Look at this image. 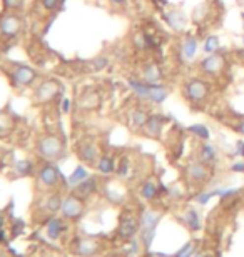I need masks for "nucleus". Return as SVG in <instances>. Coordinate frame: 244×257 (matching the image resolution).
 Listing matches in <instances>:
<instances>
[{
	"instance_id": "obj_14",
	"label": "nucleus",
	"mask_w": 244,
	"mask_h": 257,
	"mask_svg": "<svg viewBox=\"0 0 244 257\" xmlns=\"http://www.w3.org/2000/svg\"><path fill=\"white\" fill-rule=\"evenodd\" d=\"M139 226H141V222L137 221V217L124 216L121 221V226H119V235L122 239H125V241H129V239H132L134 235L137 234Z\"/></svg>"
},
{
	"instance_id": "obj_36",
	"label": "nucleus",
	"mask_w": 244,
	"mask_h": 257,
	"mask_svg": "<svg viewBox=\"0 0 244 257\" xmlns=\"http://www.w3.org/2000/svg\"><path fill=\"white\" fill-rule=\"evenodd\" d=\"M236 154L241 155V157H244V142H238V145H236Z\"/></svg>"
},
{
	"instance_id": "obj_9",
	"label": "nucleus",
	"mask_w": 244,
	"mask_h": 257,
	"mask_svg": "<svg viewBox=\"0 0 244 257\" xmlns=\"http://www.w3.org/2000/svg\"><path fill=\"white\" fill-rule=\"evenodd\" d=\"M167 122V117L162 115V114H149V119H147L146 125H144V134L147 137H159L164 129V124Z\"/></svg>"
},
{
	"instance_id": "obj_39",
	"label": "nucleus",
	"mask_w": 244,
	"mask_h": 257,
	"mask_svg": "<svg viewBox=\"0 0 244 257\" xmlns=\"http://www.w3.org/2000/svg\"><path fill=\"white\" fill-rule=\"evenodd\" d=\"M3 239H5V235H3V230L0 229V241H3Z\"/></svg>"
},
{
	"instance_id": "obj_27",
	"label": "nucleus",
	"mask_w": 244,
	"mask_h": 257,
	"mask_svg": "<svg viewBox=\"0 0 244 257\" xmlns=\"http://www.w3.org/2000/svg\"><path fill=\"white\" fill-rule=\"evenodd\" d=\"M184 221H186V224L189 226V229L191 230H197L201 229V221H199V216H197V212L194 209H189L186 212V217H184Z\"/></svg>"
},
{
	"instance_id": "obj_1",
	"label": "nucleus",
	"mask_w": 244,
	"mask_h": 257,
	"mask_svg": "<svg viewBox=\"0 0 244 257\" xmlns=\"http://www.w3.org/2000/svg\"><path fill=\"white\" fill-rule=\"evenodd\" d=\"M183 95L189 102V105H201L211 95V86H209L208 81H203L199 77H192L184 84Z\"/></svg>"
},
{
	"instance_id": "obj_37",
	"label": "nucleus",
	"mask_w": 244,
	"mask_h": 257,
	"mask_svg": "<svg viewBox=\"0 0 244 257\" xmlns=\"http://www.w3.org/2000/svg\"><path fill=\"white\" fill-rule=\"evenodd\" d=\"M111 3H114V5H117V7H121V5H125L127 3V0H109Z\"/></svg>"
},
{
	"instance_id": "obj_16",
	"label": "nucleus",
	"mask_w": 244,
	"mask_h": 257,
	"mask_svg": "<svg viewBox=\"0 0 244 257\" xmlns=\"http://www.w3.org/2000/svg\"><path fill=\"white\" fill-rule=\"evenodd\" d=\"M20 27H22V24H20V19L17 15L10 14L0 20V32L5 37H15L20 32Z\"/></svg>"
},
{
	"instance_id": "obj_11",
	"label": "nucleus",
	"mask_w": 244,
	"mask_h": 257,
	"mask_svg": "<svg viewBox=\"0 0 244 257\" xmlns=\"http://www.w3.org/2000/svg\"><path fill=\"white\" fill-rule=\"evenodd\" d=\"M141 79L147 84H154V86H157V84H162L164 74H162L161 67L155 64V62H146L144 67H142Z\"/></svg>"
},
{
	"instance_id": "obj_12",
	"label": "nucleus",
	"mask_w": 244,
	"mask_h": 257,
	"mask_svg": "<svg viewBox=\"0 0 244 257\" xmlns=\"http://www.w3.org/2000/svg\"><path fill=\"white\" fill-rule=\"evenodd\" d=\"M95 191H97V179H95V177H86L82 182L74 185L72 194L84 200L87 199V197H91L92 194H95Z\"/></svg>"
},
{
	"instance_id": "obj_17",
	"label": "nucleus",
	"mask_w": 244,
	"mask_h": 257,
	"mask_svg": "<svg viewBox=\"0 0 244 257\" xmlns=\"http://www.w3.org/2000/svg\"><path fill=\"white\" fill-rule=\"evenodd\" d=\"M162 17L166 19V22L169 24V27L174 29V30H183L184 25H186V15H184L181 10H178V8L164 12Z\"/></svg>"
},
{
	"instance_id": "obj_30",
	"label": "nucleus",
	"mask_w": 244,
	"mask_h": 257,
	"mask_svg": "<svg viewBox=\"0 0 244 257\" xmlns=\"http://www.w3.org/2000/svg\"><path fill=\"white\" fill-rule=\"evenodd\" d=\"M86 177H89L87 175V171L84 169V167H77V169L74 171V174L70 175V179H69V182H70V185H77L79 182H82L84 179H86Z\"/></svg>"
},
{
	"instance_id": "obj_35",
	"label": "nucleus",
	"mask_w": 244,
	"mask_h": 257,
	"mask_svg": "<svg viewBox=\"0 0 244 257\" xmlns=\"http://www.w3.org/2000/svg\"><path fill=\"white\" fill-rule=\"evenodd\" d=\"M231 171H233V172H241V174H244V161L233 164V166H231Z\"/></svg>"
},
{
	"instance_id": "obj_6",
	"label": "nucleus",
	"mask_w": 244,
	"mask_h": 257,
	"mask_svg": "<svg viewBox=\"0 0 244 257\" xmlns=\"http://www.w3.org/2000/svg\"><path fill=\"white\" fill-rule=\"evenodd\" d=\"M159 219H161V216H159L157 212H154V210H146V212L142 214L141 227H142V237H144L146 246H149L151 241H152L154 230H155V226H157Z\"/></svg>"
},
{
	"instance_id": "obj_2",
	"label": "nucleus",
	"mask_w": 244,
	"mask_h": 257,
	"mask_svg": "<svg viewBox=\"0 0 244 257\" xmlns=\"http://www.w3.org/2000/svg\"><path fill=\"white\" fill-rule=\"evenodd\" d=\"M37 150H39V154L44 159H47L49 162H56L65 155L64 142H62L57 136H52V134L39 139V142H37Z\"/></svg>"
},
{
	"instance_id": "obj_32",
	"label": "nucleus",
	"mask_w": 244,
	"mask_h": 257,
	"mask_svg": "<svg viewBox=\"0 0 244 257\" xmlns=\"http://www.w3.org/2000/svg\"><path fill=\"white\" fill-rule=\"evenodd\" d=\"M24 0H3V7L5 8H17Z\"/></svg>"
},
{
	"instance_id": "obj_4",
	"label": "nucleus",
	"mask_w": 244,
	"mask_h": 257,
	"mask_svg": "<svg viewBox=\"0 0 244 257\" xmlns=\"http://www.w3.org/2000/svg\"><path fill=\"white\" fill-rule=\"evenodd\" d=\"M226 67V60L221 54H209L199 62V70L206 75H219Z\"/></svg>"
},
{
	"instance_id": "obj_34",
	"label": "nucleus",
	"mask_w": 244,
	"mask_h": 257,
	"mask_svg": "<svg viewBox=\"0 0 244 257\" xmlns=\"http://www.w3.org/2000/svg\"><path fill=\"white\" fill-rule=\"evenodd\" d=\"M94 64H95V69H104V67L107 65V58L106 57H100V58H97V60H94Z\"/></svg>"
},
{
	"instance_id": "obj_10",
	"label": "nucleus",
	"mask_w": 244,
	"mask_h": 257,
	"mask_svg": "<svg viewBox=\"0 0 244 257\" xmlns=\"http://www.w3.org/2000/svg\"><path fill=\"white\" fill-rule=\"evenodd\" d=\"M75 150H77V154H79V159L86 164H97V161L100 159L99 149L94 142H89V141L81 142Z\"/></svg>"
},
{
	"instance_id": "obj_20",
	"label": "nucleus",
	"mask_w": 244,
	"mask_h": 257,
	"mask_svg": "<svg viewBox=\"0 0 244 257\" xmlns=\"http://www.w3.org/2000/svg\"><path fill=\"white\" fill-rule=\"evenodd\" d=\"M169 95V88L162 84H157V86H152L151 87V94H149V100L147 102L154 104V105H161L164 100L167 99Z\"/></svg>"
},
{
	"instance_id": "obj_33",
	"label": "nucleus",
	"mask_w": 244,
	"mask_h": 257,
	"mask_svg": "<svg viewBox=\"0 0 244 257\" xmlns=\"http://www.w3.org/2000/svg\"><path fill=\"white\" fill-rule=\"evenodd\" d=\"M42 5H44L47 10H52L59 5V0H42Z\"/></svg>"
},
{
	"instance_id": "obj_7",
	"label": "nucleus",
	"mask_w": 244,
	"mask_h": 257,
	"mask_svg": "<svg viewBox=\"0 0 244 257\" xmlns=\"http://www.w3.org/2000/svg\"><path fill=\"white\" fill-rule=\"evenodd\" d=\"M39 179L42 185L52 189V187H57L59 182H61V174H59V169L52 162H45L39 171Z\"/></svg>"
},
{
	"instance_id": "obj_31",
	"label": "nucleus",
	"mask_w": 244,
	"mask_h": 257,
	"mask_svg": "<svg viewBox=\"0 0 244 257\" xmlns=\"http://www.w3.org/2000/svg\"><path fill=\"white\" fill-rule=\"evenodd\" d=\"M196 251V242H187L174 257H191Z\"/></svg>"
},
{
	"instance_id": "obj_19",
	"label": "nucleus",
	"mask_w": 244,
	"mask_h": 257,
	"mask_svg": "<svg viewBox=\"0 0 244 257\" xmlns=\"http://www.w3.org/2000/svg\"><path fill=\"white\" fill-rule=\"evenodd\" d=\"M147 119H149V112L142 107H136L129 112V122L134 129H144Z\"/></svg>"
},
{
	"instance_id": "obj_29",
	"label": "nucleus",
	"mask_w": 244,
	"mask_h": 257,
	"mask_svg": "<svg viewBox=\"0 0 244 257\" xmlns=\"http://www.w3.org/2000/svg\"><path fill=\"white\" fill-rule=\"evenodd\" d=\"M61 205H62V199L57 196V194L49 196L47 200H45V209L50 210V212H57V210H61Z\"/></svg>"
},
{
	"instance_id": "obj_21",
	"label": "nucleus",
	"mask_w": 244,
	"mask_h": 257,
	"mask_svg": "<svg viewBox=\"0 0 244 257\" xmlns=\"http://www.w3.org/2000/svg\"><path fill=\"white\" fill-rule=\"evenodd\" d=\"M99 246L95 244L94 241H91V239H82V241H79L75 244V254L79 256H84V257H89V256H94L95 252H97Z\"/></svg>"
},
{
	"instance_id": "obj_38",
	"label": "nucleus",
	"mask_w": 244,
	"mask_h": 257,
	"mask_svg": "<svg viewBox=\"0 0 244 257\" xmlns=\"http://www.w3.org/2000/svg\"><path fill=\"white\" fill-rule=\"evenodd\" d=\"M236 130H238L239 134H243V136H244V120H241V122H239V124L236 125Z\"/></svg>"
},
{
	"instance_id": "obj_13",
	"label": "nucleus",
	"mask_w": 244,
	"mask_h": 257,
	"mask_svg": "<svg viewBox=\"0 0 244 257\" xmlns=\"http://www.w3.org/2000/svg\"><path fill=\"white\" fill-rule=\"evenodd\" d=\"M61 92V86L56 81H45L42 82L39 88L35 92V97L40 100V102H49V100L56 99V95Z\"/></svg>"
},
{
	"instance_id": "obj_26",
	"label": "nucleus",
	"mask_w": 244,
	"mask_h": 257,
	"mask_svg": "<svg viewBox=\"0 0 244 257\" xmlns=\"http://www.w3.org/2000/svg\"><path fill=\"white\" fill-rule=\"evenodd\" d=\"M187 130L191 134H194L196 137L203 139V141H209V137H211V132H209L208 125H204V124H192V125H189Z\"/></svg>"
},
{
	"instance_id": "obj_28",
	"label": "nucleus",
	"mask_w": 244,
	"mask_h": 257,
	"mask_svg": "<svg viewBox=\"0 0 244 257\" xmlns=\"http://www.w3.org/2000/svg\"><path fill=\"white\" fill-rule=\"evenodd\" d=\"M17 175H32L33 174V164L30 161H20L15 166Z\"/></svg>"
},
{
	"instance_id": "obj_3",
	"label": "nucleus",
	"mask_w": 244,
	"mask_h": 257,
	"mask_svg": "<svg viewBox=\"0 0 244 257\" xmlns=\"http://www.w3.org/2000/svg\"><path fill=\"white\" fill-rule=\"evenodd\" d=\"M61 214L65 221H77V219H81L84 214V200L79 199L74 194H70L69 197H65L62 200Z\"/></svg>"
},
{
	"instance_id": "obj_41",
	"label": "nucleus",
	"mask_w": 244,
	"mask_h": 257,
	"mask_svg": "<svg viewBox=\"0 0 244 257\" xmlns=\"http://www.w3.org/2000/svg\"><path fill=\"white\" fill-rule=\"evenodd\" d=\"M243 44H244V37H243Z\"/></svg>"
},
{
	"instance_id": "obj_8",
	"label": "nucleus",
	"mask_w": 244,
	"mask_h": 257,
	"mask_svg": "<svg viewBox=\"0 0 244 257\" xmlns=\"http://www.w3.org/2000/svg\"><path fill=\"white\" fill-rule=\"evenodd\" d=\"M186 174L189 177V180H192V182L196 184H204L209 180V177H211V172L208 169V164L204 162H191L187 166L186 169Z\"/></svg>"
},
{
	"instance_id": "obj_15",
	"label": "nucleus",
	"mask_w": 244,
	"mask_h": 257,
	"mask_svg": "<svg viewBox=\"0 0 244 257\" xmlns=\"http://www.w3.org/2000/svg\"><path fill=\"white\" fill-rule=\"evenodd\" d=\"M35 79H37L35 70L30 69V67H27V65L17 67V69L14 70V74H12V81H14L17 86H24V87L30 86Z\"/></svg>"
},
{
	"instance_id": "obj_40",
	"label": "nucleus",
	"mask_w": 244,
	"mask_h": 257,
	"mask_svg": "<svg viewBox=\"0 0 244 257\" xmlns=\"http://www.w3.org/2000/svg\"><path fill=\"white\" fill-rule=\"evenodd\" d=\"M2 227H3V217L0 216V229H2Z\"/></svg>"
},
{
	"instance_id": "obj_25",
	"label": "nucleus",
	"mask_w": 244,
	"mask_h": 257,
	"mask_svg": "<svg viewBox=\"0 0 244 257\" xmlns=\"http://www.w3.org/2000/svg\"><path fill=\"white\" fill-rule=\"evenodd\" d=\"M219 37L216 35V33H211V35H208L206 37V40H204V54H214V52H217V49H219Z\"/></svg>"
},
{
	"instance_id": "obj_22",
	"label": "nucleus",
	"mask_w": 244,
	"mask_h": 257,
	"mask_svg": "<svg viewBox=\"0 0 244 257\" xmlns=\"http://www.w3.org/2000/svg\"><path fill=\"white\" fill-rule=\"evenodd\" d=\"M199 161L204 162V164H214L217 161V150L216 147L211 145L209 142L201 145V150H199Z\"/></svg>"
},
{
	"instance_id": "obj_5",
	"label": "nucleus",
	"mask_w": 244,
	"mask_h": 257,
	"mask_svg": "<svg viewBox=\"0 0 244 257\" xmlns=\"http://www.w3.org/2000/svg\"><path fill=\"white\" fill-rule=\"evenodd\" d=\"M197 49H199V44H197V39L194 35H186L179 44V58L183 64H191L196 58Z\"/></svg>"
},
{
	"instance_id": "obj_23",
	"label": "nucleus",
	"mask_w": 244,
	"mask_h": 257,
	"mask_svg": "<svg viewBox=\"0 0 244 257\" xmlns=\"http://www.w3.org/2000/svg\"><path fill=\"white\" fill-rule=\"evenodd\" d=\"M95 167H97V171L104 175H111L116 172V162L111 155H100V159L97 161V164H95Z\"/></svg>"
},
{
	"instance_id": "obj_18",
	"label": "nucleus",
	"mask_w": 244,
	"mask_h": 257,
	"mask_svg": "<svg viewBox=\"0 0 244 257\" xmlns=\"http://www.w3.org/2000/svg\"><path fill=\"white\" fill-rule=\"evenodd\" d=\"M65 219L64 217H52V219H49V222H47V235L50 239H59L61 237L62 234H64V230H65Z\"/></svg>"
},
{
	"instance_id": "obj_24",
	"label": "nucleus",
	"mask_w": 244,
	"mask_h": 257,
	"mask_svg": "<svg viewBox=\"0 0 244 257\" xmlns=\"http://www.w3.org/2000/svg\"><path fill=\"white\" fill-rule=\"evenodd\" d=\"M159 194V187H157V182L154 179H147L141 187V196L144 197L146 200H152L157 197Z\"/></svg>"
}]
</instances>
